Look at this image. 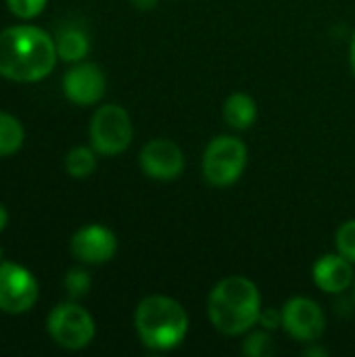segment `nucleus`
Masks as SVG:
<instances>
[{
  "mask_svg": "<svg viewBox=\"0 0 355 357\" xmlns=\"http://www.w3.org/2000/svg\"><path fill=\"white\" fill-rule=\"evenodd\" d=\"M56 44L40 27L15 25L0 31V75L13 82H40L56 63Z\"/></svg>",
  "mask_w": 355,
  "mask_h": 357,
  "instance_id": "nucleus-1",
  "label": "nucleus"
},
{
  "mask_svg": "<svg viewBox=\"0 0 355 357\" xmlns=\"http://www.w3.org/2000/svg\"><path fill=\"white\" fill-rule=\"evenodd\" d=\"M207 314L216 331L228 337L245 335L259 322V289L245 276H228L220 280L209 293Z\"/></svg>",
  "mask_w": 355,
  "mask_h": 357,
  "instance_id": "nucleus-2",
  "label": "nucleus"
},
{
  "mask_svg": "<svg viewBox=\"0 0 355 357\" xmlns=\"http://www.w3.org/2000/svg\"><path fill=\"white\" fill-rule=\"evenodd\" d=\"M140 341L155 351H172L186 339L188 314L172 297L151 295L142 299L134 314Z\"/></svg>",
  "mask_w": 355,
  "mask_h": 357,
  "instance_id": "nucleus-3",
  "label": "nucleus"
},
{
  "mask_svg": "<svg viewBox=\"0 0 355 357\" xmlns=\"http://www.w3.org/2000/svg\"><path fill=\"white\" fill-rule=\"evenodd\" d=\"M247 167V146L236 136H216L203 155V176L211 186H232Z\"/></svg>",
  "mask_w": 355,
  "mask_h": 357,
  "instance_id": "nucleus-4",
  "label": "nucleus"
},
{
  "mask_svg": "<svg viewBox=\"0 0 355 357\" xmlns=\"http://www.w3.org/2000/svg\"><path fill=\"white\" fill-rule=\"evenodd\" d=\"M134 138V128L128 111L119 105L100 107L90 121V142L100 155L123 153Z\"/></svg>",
  "mask_w": 355,
  "mask_h": 357,
  "instance_id": "nucleus-5",
  "label": "nucleus"
},
{
  "mask_svg": "<svg viewBox=\"0 0 355 357\" xmlns=\"http://www.w3.org/2000/svg\"><path fill=\"white\" fill-rule=\"evenodd\" d=\"M48 333L52 341L65 349H84L94 339L96 326L92 316L77 303L56 305L48 316Z\"/></svg>",
  "mask_w": 355,
  "mask_h": 357,
  "instance_id": "nucleus-6",
  "label": "nucleus"
},
{
  "mask_svg": "<svg viewBox=\"0 0 355 357\" xmlns=\"http://www.w3.org/2000/svg\"><path fill=\"white\" fill-rule=\"evenodd\" d=\"M38 299V282L29 270L19 264H0V312L23 314Z\"/></svg>",
  "mask_w": 355,
  "mask_h": 357,
  "instance_id": "nucleus-7",
  "label": "nucleus"
},
{
  "mask_svg": "<svg viewBox=\"0 0 355 357\" xmlns=\"http://www.w3.org/2000/svg\"><path fill=\"white\" fill-rule=\"evenodd\" d=\"M282 328L301 343H316L326 331L322 307L308 297H293L282 307Z\"/></svg>",
  "mask_w": 355,
  "mask_h": 357,
  "instance_id": "nucleus-8",
  "label": "nucleus"
},
{
  "mask_svg": "<svg viewBox=\"0 0 355 357\" xmlns=\"http://www.w3.org/2000/svg\"><path fill=\"white\" fill-rule=\"evenodd\" d=\"M140 167L149 178L169 182L180 178V174L184 172V153L174 140L155 138L142 146Z\"/></svg>",
  "mask_w": 355,
  "mask_h": 357,
  "instance_id": "nucleus-9",
  "label": "nucleus"
},
{
  "mask_svg": "<svg viewBox=\"0 0 355 357\" xmlns=\"http://www.w3.org/2000/svg\"><path fill=\"white\" fill-rule=\"evenodd\" d=\"M71 253L84 264H92V266L107 264L117 253V238L109 228L90 224L73 234Z\"/></svg>",
  "mask_w": 355,
  "mask_h": 357,
  "instance_id": "nucleus-10",
  "label": "nucleus"
},
{
  "mask_svg": "<svg viewBox=\"0 0 355 357\" xmlns=\"http://www.w3.org/2000/svg\"><path fill=\"white\" fill-rule=\"evenodd\" d=\"M107 88L105 73L94 63H80L63 77L65 96L75 105H94L103 98Z\"/></svg>",
  "mask_w": 355,
  "mask_h": 357,
  "instance_id": "nucleus-11",
  "label": "nucleus"
},
{
  "mask_svg": "<svg viewBox=\"0 0 355 357\" xmlns=\"http://www.w3.org/2000/svg\"><path fill=\"white\" fill-rule=\"evenodd\" d=\"M314 282L324 293H343L354 282V266L347 257L339 255H324L314 264L312 270Z\"/></svg>",
  "mask_w": 355,
  "mask_h": 357,
  "instance_id": "nucleus-12",
  "label": "nucleus"
},
{
  "mask_svg": "<svg viewBox=\"0 0 355 357\" xmlns=\"http://www.w3.org/2000/svg\"><path fill=\"white\" fill-rule=\"evenodd\" d=\"M257 119V102L245 92H234L224 102V121L232 130H247Z\"/></svg>",
  "mask_w": 355,
  "mask_h": 357,
  "instance_id": "nucleus-13",
  "label": "nucleus"
},
{
  "mask_svg": "<svg viewBox=\"0 0 355 357\" xmlns=\"http://www.w3.org/2000/svg\"><path fill=\"white\" fill-rule=\"evenodd\" d=\"M56 52L63 61L73 63L80 61L88 54L90 50V40L80 27H65L56 36Z\"/></svg>",
  "mask_w": 355,
  "mask_h": 357,
  "instance_id": "nucleus-14",
  "label": "nucleus"
},
{
  "mask_svg": "<svg viewBox=\"0 0 355 357\" xmlns=\"http://www.w3.org/2000/svg\"><path fill=\"white\" fill-rule=\"evenodd\" d=\"M25 140V130L17 117L0 113V157L13 155L21 149Z\"/></svg>",
  "mask_w": 355,
  "mask_h": 357,
  "instance_id": "nucleus-15",
  "label": "nucleus"
},
{
  "mask_svg": "<svg viewBox=\"0 0 355 357\" xmlns=\"http://www.w3.org/2000/svg\"><path fill=\"white\" fill-rule=\"evenodd\" d=\"M65 167L71 178H88L96 169V157L92 149L75 146L65 157Z\"/></svg>",
  "mask_w": 355,
  "mask_h": 357,
  "instance_id": "nucleus-16",
  "label": "nucleus"
},
{
  "mask_svg": "<svg viewBox=\"0 0 355 357\" xmlns=\"http://www.w3.org/2000/svg\"><path fill=\"white\" fill-rule=\"evenodd\" d=\"M243 354L249 357H266L270 354H274V343L272 337L266 331H257L251 333L245 343H243Z\"/></svg>",
  "mask_w": 355,
  "mask_h": 357,
  "instance_id": "nucleus-17",
  "label": "nucleus"
},
{
  "mask_svg": "<svg viewBox=\"0 0 355 357\" xmlns=\"http://www.w3.org/2000/svg\"><path fill=\"white\" fill-rule=\"evenodd\" d=\"M335 243H337V251L355 264V220H347L345 224L339 226L335 234Z\"/></svg>",
  "mask_w": 355,
  "mask_h": 357,
  "instance_id": "nucleus-18",
  "label": "nucleus"
},
{
  "mask_svg": "<svg viewBox=\"0 0 355 357\" xmlns=\"http://www.w3.org/2000/svg\"><path fill=\"white\" fill-rule=\"evenodd\" d=\"M90 287H92V280H90V276H88L86 270H77L75 268V270H69L67 272V276H65V289H67V295L71 299H80V297L88 295Z\"/></svg>",
  "mask_w": 355,
  "mask_h": 357,
  "instance_id": "nucleus-19",
  "label": "nucleus"
},
{
  "mask_svg": "<svg viewBox=\"0 0 355 357\" xmlns=\"http://www.w3.org/2000/svg\"><path fill=\"white\" fill-rule=\"evenodd\" d=\"M6 4L19 19H33L44 10L46 0H6Z\"/></svg>",
  "mask_w": 355,
  "mask_h": 357,
  "instance_id": "nucleus-20",
  "label": "nucleus"
},
{
  "mask_svg": "<svg viewBox=\"0 0 355 357\" xmlns=\"http://www.w3.org/2000/svg\"><path fill=\"white\" fill-rule=\"evenodd\" d=\"M257 324H262L266 331H276L278 326H282V310H262Z\"/></svg>",
  "mask_w": 355,
  "mask_h": 357,
  "instance_id": "nucleus-21",
  "label": "nucleus"
},
{
  "mask_svg": "<svg viewBox=\"0 0 355 357\" xmlns=\"http://www.w3.org/2000/svg\"><path fill=\"white\" fill-rule=\"evenodd\" d=\"M136 8H140V10H151V8H155L157 6V2L159 0H130Z\"/></svg>",
  "mask_w": 355,
  "mask_h": 357,
  "instance_id": "nucleus-22",
  "label": "nucleus"
},
{
  "mask_svg": "<svg viewBox=\"0 0 355 357\" xmlns=\"http://www.w3.org/2000/svg\"><path fill=\"white\" fill-rule=\"evenodd\" d=\"M6 222H8V213H6V209L0 205V230H4Z\"/></svg>",
  "mask_w": 355,
  "mask_h": 357,
  "instance_id": "nucleus-23",
  "label": "nucleus"
},
{
  "mask_svg": "<svg viewBox=\"0 0 355 357\" xmlns=\"http://www.w3.org/2000/svg\"><path fill=\"white\" fill-rule=\"evenodd\" d=\"M349 61H352V69H354L355 73V36L354 40H352V46H349Z\"/></svg>",
  "mask_w": 355,
  "mask_h": 357,
  "instance_id": "nucleus-24",
  "label": "nucleus"
},
{
  "mask_svg": "<svg viewBox=\"0 0 355 357\" xmlns=\"http://www.w3.org/2000/svg\"><path fill=\"white\" fill-rule=\"evenodd\" d=\"M305 356H326V351H324V349L314 347V349H305Z\"/></svg>",
  "mask_w": 355,
  "mask_h": 357,
  "instance_id": "nucleus-25",
  "label": "nucleus"
},
{
  "mask_svg": "<svg viewBox=\"0 0 355 357\" xmlns=\"http://www.w3.org/2000/svg\"><path fill=\"white\" fill-rule=\"evenodd\" d=\"M0 257H2V251H0Z\"/></svg>",
  "mask_w": 355,
  "mask_h": 357,
  "instance_id": "nucleus-26",
  "label": "nucleus"
}]
</instances>
